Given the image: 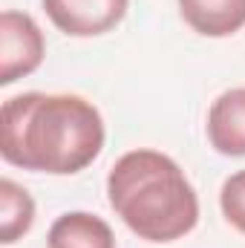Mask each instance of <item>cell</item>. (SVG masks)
Returning <instances> with one entry per match:
<instances>
[{
    "label": "cell",
    "mask_w": 245,
    "mask_h": 248,
    "mask_svg": "<svg viewBox=\"0 0 245 248\" xmlns=\"http://www.w3.org/2000/svg\"><path fill=\"white\" fill-rule=\"evenodd\" d=\"M101 147V113L81 95L23 93L0 107V156L15 168L78 173Z\"/></svg>",
    "instance_id": "obj_1"
},
{
    "label": "cell",
    "mask_w": 245,
    "mask_h": 248,
    "mask_svg": "<svg viewBox=\"0 0 245 248\" xmlns=\"http://www.w3.org/2000/svg\"><path fill=\"white\" fill-rule=\"evenodd\" d=\"M35 222V202L29 190L12 179L0 182V243H17Z\"/></svg>",
    "instance_id": "obj_8"
},
{
    "label": "cell",
    "mask_w": 245,
    "mask_h": 248,
    "mask_svg": "<svg viewBox=\"0 0 245 248\" xmlns=\"http://www.w3.org/2000/svg\"><path fill=\"white\" fill-rule=\"evenodd\" d=\"M107 196L133 234L173 243L196 228L199 199L182 168L159 150H130L110 168Z\"/></svg>",
    "instance_id": "obj_2"
},
{
    "label": "cell",
    "mask_w": 245,
    "mask_h": 248,
    "mask_svg": "<svg viewBox=\"0 0 245 248\" xmlns=\"http://www.w3.org/2000/svg\"><path fill=\"white\" fill-rule=\"evenodd\" d=\"M219 205H222V214L225 219L245 234V170L234 173L225 179L222 193H219Z\"/></svg>",
    "instance_id": "obj_9"
},
{
    "label": "cell",
    "mask_w": 245,
    "mask_h": 248,
    "mask_svg": "<svg viewBox=\"0 0 245 248\" xmlns=\"http://www.w3.org/2000/svg\"><path fill=\"white\" fill-rule=\"evenodd\" d=\"M46 44L38 23L26 12L6 9L0 15V84H15L17 78L35 72L44 61Z\"/></svg>",
    "instance_id": "obj_3"
},
{
    "label": "cell",
    "mask_w": 245,
    "mask_h": 248,
    "mask_svg": "<svg viewBox=\"0 0 245 248\" xmlns=\"http://www.w3.org/2000/svg\"><path fill=\"white\" fill-rule=\"evenodd\" d=\"M208 139L222 156H245V87L222 93L211 104Z\"/></svg>",
    "instance_id": "obj_5"
},
{
    "label": "cell",
    "mask_w": 245,
    "mask_h": 248,
    "mask_svg": "<svg viewBox=\"0 0 245 248\" xmlns=\"http://www.w3.org/2000/svg\"><path fill=\"white\" fill-rule=\"evenodd\" d=\"M179 12L205 38H228L245 26V0H179Z\"/></svg>",
    "instance_id": "obj_6"
},
{
    "label": "cell",
    "mask_w": 245,
    "mask_h": 248,
    "mask_svg": "<svg viewBox=\"0 0 245 248\" xmlns=\"http://www.w3.org/2000/svg\"><path fill=\"white\" fill-rule=\"evenodd\" d=\"M49 248H116V237L113 228L87 211H72L63 214L52 222L49 237H46Z\"/></svg>",
    "instance_id": "obj_7"
},
{
    "label": "cell",
    "mask_w": 245,
    "mask_h": 248,
    "mask_svg": "<svg viewBox=\"0 0 245 248\" xmlns=\"http://www.w3.org/2000/svg\"><path fill=\"white\" fill-rule=\"evenodd\" d=\"M130 0H44L49 20L72 38H92L116 29L127 15Z\"/></svg>",
    "instance_id": "obj_4"
}]
</instances>
